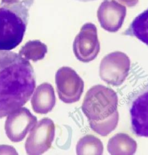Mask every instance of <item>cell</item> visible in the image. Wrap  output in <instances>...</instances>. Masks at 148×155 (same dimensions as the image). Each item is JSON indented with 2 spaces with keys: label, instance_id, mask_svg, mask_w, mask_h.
Returning a JSON list of instances; mask_svg holds the SVG:
<instances>
[{
  "label": "cell",
  "instance_id": "cell-1",
  "mask_svg": "<svg viewBox=\"0 0 148 155\" xmlns=\"http://www.w3.org/2000/svg\"><path fill=\"white\" fill-rule=\"evenodd\" d=\"M36 87L29 61L9 51H0V119L24 106Z\"/></svg>",
  "mask_w": 148,
  "mask_h": 155
},
{
  "label": "cell",
  "instance_id": "cell-2",
  "mask_svg": "<svg viewBox=\"0 0 148 155\" xmlns=\"http://www.w3.org/2000/svg\"><path fill=\"white\" fill-rule=\"evenodd\" d=\"M118 97L112 89L102 85H96L87 92L82 110L89 125L96 133L105 137L114 131L118 124Z\"/></svg>",
  "mask_w": 148,
  "mask_h": 155
},
{
  "label": "cell",
  "instance_id": "cell-3",
  "mask_svg": "<svg viewBox=\"0 0 148 155\" xmlns=\"http://www.w3.org/2000/svg\"><path fill=\"white\" fill-rule=\"evenodd\" d=\"M34 0H18L0 4V51H11L23 41Z\"/></svg>",
  "mask_w": 148,
  "mask_h": 155
},
{
  "label": "cell",
  "instance_id": "cell-4",
  "mask_svg": "<svg viewBox=\"0 0 148 155\" xmlns=\"http://www.w3.org/2000/svg\"><path fill=\"white\" fill-rule=\"evenodd\" d=\"M130 69V60L120 51L113 52L104 57L99 66V76L106 83L115 87L122 84Z\"/></svg>",
  "mask_w": 148,
  "mask_h": 155
},
{
  "label": "cell",
  "instance_id": "cell-5",
  "mask_svg": "<svg viewBox=\"0 0 148 155\" xmlns=\"http://www.w3.org/2000/svg\"><path fill=\"white\" fill-rule=\"evenodd\" d=\"M57 91L60 99L65 104L80 100L84 90V81L70 67H62L56 73Z\"/></svg>",
  "mask_w": 148,
  "mask_h": 155
},
{
  "label": "cell",
  "instance_id": "cell-6",
  "mask_svg": "<svg viewBox=\"0 0 148 155\" xmlns=\"http://www.w3.org/2000/svg\"><path fill=\"white\" fill-rule=\"evenodd\" d=\"M55 135L53 120L45 117L39 120L30 131L25 143L28 155H42L51 148Z\"/></svg>",
  "mask_w": 148,
  "mask_h": 155
},
{
  "label": "cell",
  "instance_id": "cell-7",
  "mask_svg": "<svg viewBox=\"0 0 148 155\" xmlns=\"http://www.w3.org/2000/svg\"><path fill=\"white\" fill-rule=\"evenodd\" d=\"M129 110L133 133L148 138V83L131 97Z\"/></svg>",
  "mask_w": 148,
  "mask_h": 155
},
{
  "label": "cell",
  "instance_id": "cell-8",
  "mask_svg": "<svg viewBox=\"0 0 148 155\" xmlns=\"http://www.w3.org/2000/svg\"><path fill=\"white\" fill-rule=\"evenodd\" d=\"M37 123V118L27 107H21L8 115L5 130L8 138L14 142L23 141Z\"/></svg>",
  "mask_w": 148,
  "mask_h": 155
},
{
  "label": "cell",
  "instance_id": "cell-9",
  "mask_svg": "<svg viewBox=\"0 0 148 155\" xmlns=\"http://www.w3.org/2000/svg\"><path fill=\"white\" fill-rule=\"evenodd\" d=\"M100 46L96 28L92 26H86L74 42L73 51L79 61L87 63L96 58Z\"/></svg>",
  "mask_w": 148,
  "mask_h": 155
},
{
  "label": "cell",
  "instance_id": "cell-10",
  "mask_svg": "<svg viewBox=\"0 0 148 155\" xmlns=\"http://www.w3.org/2000/svg\"><path fill=\"white\" fill-rule=\"evenodd\" d=\"M56 105L54 88L48 83L39 85L35 90L31 98L34 112L38 114H47L51 112Z\"/></svg>",
  "mask_w": 148,
  "mask_h": 155
},
{
  "label": "cell",
  "instance_id": "cell-11",
  "mask_svg": "<svg viewBox=\"0 0 148 155\" xmlns=\"http://www.w3.org/2000/svg\"><path fill=\"white\" fill-rule=\"evenodd\" d=\"M137 146L136 142L128 135L120 133L109 140L108 150L111 155H133Z\"/></svg>",
  "mask_w": 148,
  "mask_h": 155
},
{
  "label": "cell",
  "instance_id": "cell-12",
  "mask_svg": "<svg viewBox=\"0 0 148 155\" xmlns=\"http://www.w3.org/2000/svg\"><path fill=\"white\" fill-rule=\"evenodd\" d=\"M124 35L136 37L148 45V8L134 19Z\"/></svg>",
  "mask_w": 148,
  "mask_h": 155
},
{
  "label": "cell",
  "instance_id": "cell-13",
  "mask_svg": "<svg viewBox=\"0 0 148 155\" xmlns=\"http://www.w3.org/2000/svg\"><path fill=\"white\" fill-rule=\"evenodd\" d=\"M104 147L101 141L92 135H87L78 141L76 152L78 155H102Z\"/></svg>",
  "mask_w": 148,
  "mask_h": 155
},
{
  "label": "cell",
  "instance_id": "cell-14",
  "mask_svg": "<svg viewBox=\"0 0 148 155\" xmlns=\"http://www.w3.org/2000/svg\"><path fill=\"white\" fill-rule=\"evenodd\" d=\"M48 52L45 44L39 41L27 42L20 50L19 54L27 61L36 62L43 59Z\"/></svg>",
  "mask_w": 148,
  "mask_h": 155
},
{
  "label": "cell",
  "instance_id": "cell-15",
  "mask_svg": "<svg viewBox=\"0 0 148 155\" xmlns=\"http://www.w3.org/2000/svg\"><path fill=\"white\" fill-rule=\"evenodd\" d=\"M15 149L9 145H0V155H17Z\"/></svg>",
  "mask_w": 148,
  "mask_h": 155
},
{
  "label": "cell",
  "instance_id": "cell-16",
  "mask_svg": "<svg viewBox=\"0 0 148 155\" xmlns=\"http://www.w3.org/2000/svg\"><path fill=\"white\" fill-rule=\"evenodd\" d=\"M75 1H78L80 2H90V1H97V0H75Z\"/></svg>",
  "mask_w": 148,
  "mask_h": 155
}]
</instances>
